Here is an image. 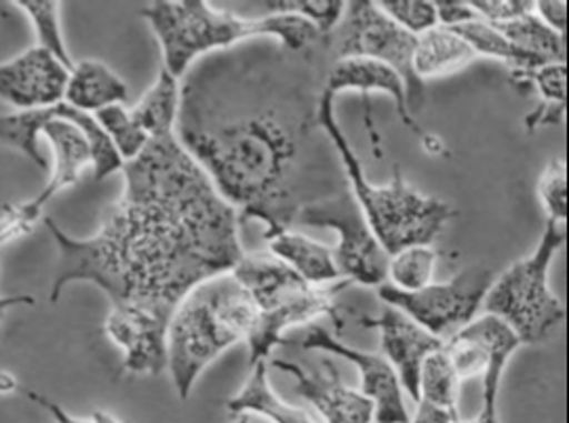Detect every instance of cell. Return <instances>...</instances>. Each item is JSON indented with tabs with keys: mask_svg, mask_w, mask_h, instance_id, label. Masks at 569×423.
<instances>
[{
	"mask_svg": "<svg viewBox=\"0 0 569 423\" xmlns=\"http://www.w3.org/2000/svg\"><path fill=\"white\" fill-rule=\"evenodd\" d=\"M331 63L326 37L305 51L251 39L203 56L183 74L173 138L239 222L264 223L266 239L348 188L319 122Z\"/></svg>",
	"mask_w": 569,
	"mask_h": 423,
	"instance_id": "cell-1",
	"label": "cell"
},
{
	"mask_svg": "<svg viewBox=\"0 0 569 423\" xmlns=\"http://www.w3.org/2000/svg\"><path fill=\"white\" fill-rule=\"evenodd\" d=\"M124 192L98 234L74 239L42 218L58 246L49 302L70 282L100 286L112 305L171 321L183 298L241 262L239 213L218 194L176 138L150 140L122 164Z\"/></svg>",
	"mask_w": 569,
	"mask_h": 423,
	"instance_id": "cell-2",
	"label": "cell"
},
{
	"mask_svg": "<svg viewBox=\"0 0 569 423\" xmlns=\"http://www.w3.org/2000/svg\"><path fill=\"white\" fill-rule=\"evenodd\" d=\"M140 16L161 42L163 68L173 79H182L203 56L251 39H272L289 51H305L323 39L312 23L298 16L270 13L260 20H241L216 11L203 0H157L142 7Z\"/></svg>",
	"mask_w": 569,
	"mask_h": 423,
	"instance_id": "cell-3",
	"label": "cell"
},
{
	"mask_svg": "<svg viewBox=\"0 0 569 423\" xmlns=\"http://www.w3.org/2000/svg\"><path fill=\"white\" fill-rule=\"evenodd\" d=\"M258 310L234 276L220 274L194 286L167 329V369L180 401H188L204 369L234 343L247 342Z\"/></svg>",
	"mask_w": 569,
	"mask_h": 423,
	"instance_id": "cell-4",
	"label": "cell"
},
{
	"mask_svg": "<svg viewBox=\"0 0 569 423\" xmlns=\"http://www.w3.org/2000/svg\"><path fill=\"white\" fill-rule=\"evenodd\" d=\"M319 122L340 157L355 201L388 255H395L407 246L430 244L443 232L446 223L456 218V209L448 202L425 197L407 185L399 167H395L392 182L387 185L369 182L363 164L336 119V95L327 89L319 108Z\"/></svg>",
	"mask_w": 569,
	"mask_h": 423,
	"instance_id": "cell-5",
	"label": "cell"
},
{
	"mask_svg": "<svg viewBox=\"0 0 569 423\" xmlns=\"http://www.w3.org/2000/svg\"><path fill=\"white\" fill-rule=\"evenodd\" d=\"M256 305L258 316L247 338L249 364L266 361L274 345L283 343L287 329L310 324L327 314L336 326L342 321L336 310V295L342 293L348 281L315 286L302 281L289 265L272 253L243 255L230 272Z\"/></svg>",
	"mask_w": 569,
	"mask_h": 423,
	"instance_id": "cell-6",
	"label": "cell"
},
{
	"mask_svg": "<svg viewBox=\"0 0 569 423\" xmlns=\"http://www.w3.org/2000/svg\"><path fill=\"white\" fill-rule=\"evenodd\" d=\"M568 241L566 223L547 220L536 249L510 263L491 282L483 310L509 324L510 331L523 343H542L566 321V305L549 286L550 263Z\"/></svg>",
	"mask_w": 569,
	"mask_h": 423,
	"instance_id": "cell-7",
	"label": "cell"
},
{
	"mask_svg": "<svg viewBox=\"0 0 569 423\" xmlns=\"http://www.w3.org/2000/svg\"><path fill=\"white\" fill-rule=\"evenodd\" d=\"M418 37L401 26L371 0L346 2L345 16L336 30L326 37L331 60L366 58L392 68L406 84L407 108L416 117L427 103V87L413 72V51Z\"/></svg>",
	"mask_w": 569,
	"mask_h": 423,
	"instance_id": "cell-8",
	"label": "cell"
},
{
	"mask_svg": "<svg viewBox=\"0 0 569 423\" xmlns=\"http://www.w3.org/2000/svg\"><path fill=\"white\" fill-rule=\"evenodd\" d=\"M493 272L486 265H470L451 281L430 282L420 291H399L390 284L378 286L385 305L401 310L413 323L448 342L460 329L472 323L483 308Z\"/></svg>",
	"mask_w": 569,
	"mask_h": 423,
	"instance_id": "cell-9",
	"label": "cell"
},
{
	"mask_svg": "<svg viewBox=\"0 0 569 423\" xmlns=\"http://www.w3.org/2000/svg\"><path fill=\"white\" fill-rule=\"evenodd\" d=\"M298 222L331 228L338 234V244L331 251L345 281L363 286L387 284L390 255L371 232L350 188L326 201L308 204L300 211Z\"/></svg>",
	"mask_w": 569,
	"mask_h": 423,
	"instance_id": "cell-10",
	"label": "cell"
},
{
	"mask_svg": "<svg viewBox=\"0 0 569 423\" xmlns=\"http://www.w3.org/2000/svg\"><path fill=\"white\" fill-rule=\"evenodd\" d=\"M519 338L509 324L483 314L460 329L443 343L449 363L460 383L472 377H483V406L477 417L479 423H500L498 420V394L502 375L509 366L510 356L519 350Z\"/></svg>",
	"mask_w": 569,
	"mask_h": 423,
	"instance_id": "cell-11",
	"label": "cell"
},
{
	"mask_svg": "<svg viewBox=\"0 0 569 423\" xmlns=\"http://www.w3.org/2000/svg\"><path fill=\"white\" fill-rule=\"evenodd\" d=\"M305 350H321L345 359L361 371V394L373 404V422L376 423H409L403 387L395 369L390 366L382 354L363 352L359 348H350L340 342L331 331L321 324H308L305 340L300 342Z\"/></svg>",
	"mask_w": 569,
	"mask_h": 423,
	"instance_id": "cell-12",
	"label": "cell"
},
{
	"mask_svg": "<svg viewBox=\"0 0 569 423\" xmlns=\"http://www.w3.org/2000/svg\"><path fill=\"white\" fill-rule=\"evenodd\" d=\"M70 70L41 47L0 63V100L18 112L42 110L63 101Z\"/></svg>",
	"mask_w": 569,
	"mask_h": 423,
	"instance_id": "cell-13",
	"label": "cell"
},
{
	"mask_svg": "<svg viewBox=\"0 0 569 423\" xmlns=\"http://www.w3.org/2000/svg\"><path fill=\"white\" fill-rule=\"evenodd\" d=\"M359 324L366 329H378L385 359L395 369L401 387L413 403H418L420 369L428 356L443 348L441 340L430 335L427 329L413 323L401 310L385 305L380 316H361Z\"/></svg>",
	"mask_w": 569,
	"mask_h": 423,
	"instance_id": "cell-14",
	"label": "cell"
},
{
	"mask_svg": "<svg viewBox=\"0 0 569 423\" xmlns=\"http://www.w3.org/2000/svg\"><path fill=\"white\" fill-rule=\"evenodd\" d=\"M169 321L133 305H112L103 331L122 350V369L159 375L167 369Z\"/></svg>",
	"mask_w": 569,
	"mask_h": 423,
	"instance_id": "cell-15",
	"label": "cell"
},
{
	"mask_svg": "<svg viewBox=\"0 0 569 423\" xmlns=\"http://www.w3.org/2000/svg\"><path fill=\"white\" fill-rule=\"evenodd\" d=\"M270 364L296 380V392L317 409L326 423H373L371 401L359 390L348 387L331 361L317 371H306L300 364L281 359H272Z\"/></svg>",
	"mask_w": 569,
	"mask_h": 423,
	"instance_id": "cell-16",
	"label": "cell"
},
{
	"mask_svg": "<svg viewBox=\"0 0 569 423\" xmlns=\"http://www.w3.org/2000/svg\"><path fill=\"white\" fill-rule=\"evenodd\" d=\"M42 135L47 138L53 150V164H49L51 178L47 180V185L42 188L39 197H34L32 201H26L30 213L37 215L39 220H42V211L51 199L61 190L77 185L81 180L82 171L91 164L89 145L82 138L79 127L66 119H58V108H56V117L42 127Z\"/></svg>",
	"mask_w": 569,
	"mask_h": 423,
	"instance_id": "cell-17",
	"label": "cell"
},
{
	"mask_svg": "<svg viewBox=\"0 0 569 423\" xmlns=\"http://www.w3.org/2000/svg\"><path fill=\"white\" fill-rule=\"evenodd\" d=\"M326 89L336 98L338 93L350 91V89L361 91L363 95L371 91H385L395 101L399 119L406 122L411 131L422 135L418 122L409 114V108H407L406 84L392 68H388L380 61L366 60V58L333 61L327 72Z\"/></svg>",
	"mask_w": 569,
	"mask_h": 423,
	"instance_id": "cell-18",
	"label": "cell"
},
{
	"mask_svg": "<svg viewBox=\"0 0 569 423\" xmlns=\"http://www.w3.org/2000/svg\"><path fill=\"white\" fill-rule=\"evenodd\" d=\"M268 246L277 260L289 265L308 284L326 286L342 279L333 260V251L321 242L312 241L302 232H279L268 239Z\"/></svg>",
	"mask_w": 569,
	"mask_h": 423,
	"instance_id": "cell-19",
	"label": "cell"
},
{
	"mask_svg": "<svg viewBox=\"0 0 569 423\" xmlns=\"http://www.w3.org/2000/svg\"><path fill=\"white\" fill-rule=\"evenodd\" d=\"M127 84L102 61L84 60L70 70L63 101L84 114H96L108 105L124 103Z\"/></svg>",
	"mask_w": 569,
	"mask_h": 423,
	"instance_id": "cell-20",
	"label": "cell"
},
{
	"mask_svg": "<svg viewBox=\"0 0 569 423\" xmlns=\"http://www.w3.org/2000/svg\"><path fill=\"white\" fill-rule=\"evenodd\" d=\"M475 60L477 53L462 37L449 28L437 26L418 37L413 51V72L425 82L460 72Z\"/></svg>",
	"mask_w": 569,
	"mask_h": 423,
	"instance_id": "cell-21",
	"label": "cell"
},
{
	"mask_svg": "<svg viewBox=\"0 0 569 423\" xmlns=\"http://www.w3.org/2000/svg\"><path fill=\"white\" fill-rule=\"evenodd\" d=\"M230 415L249 413V415H262L274 423H317L306 411L283 403L270 387L268 382V363L251 366V373L244 382L243 390L234 394L226 404Z\"/></svg>",
	"mask_w": 569,
	"mask_h": 423,
	"instance_id": "cell-22",
	"label": "cell"
},
{
	"mask_svg": "<svg viewBox=\"0 0 569 423\" xmlns=\"http://www.w3.org/2000/svg\"><path fill=\"white\" fill-rule=\"evenodd\" d=\"M180 110V82L173 79L167 70L159 72L157 82L143 93L129 112L133 121L140 124L148 140H164L173 138V129Z\"/></svg>",
	"mask_w": 569,
	"mask_h": 423,
	"instance_id": "cell-23",
	"label": "cell"
},
{
	"mask_svg": "<svg viewBox=\"0 0 569 423\" xmlns=\"http://www.w3.org/2000/svg\"><path fill=\"white\" fill-rule=\"evenodd\" d=\"M449 30L462 37L468 42V47L477 53V58L486 56V58L505 61L512 66V72H528V70L547 66V61L517 49L498 28H493L488 21L472 20Z\"/></svg>",
	"mask_w": 569,
	"mask_h": 423,
	"instance_id": "cell-24",
	"label": "cell"
},
{
	"mask_svg": "<svg viewBox=\"0 0 569 423\" xmlns=\"http://www.w3.org/2000/svg\"><path fill=\"white\" fill-rule=\"evenodd\" d=\"M493 28H498L517 49L533 58H540L547 63H566V37L550 30L533 11Z\"/></svg>",
	"mask_w": 569,
	"mask_h": 423,
	"instance_id": "cell-25",
	"label": "cell"
},
{
	"mask_svg": "<svg viewBox=\"0 0 569 423\" xmlns=\"http://www.w3.org/2000/svg\"><path fill=\"white\" fill-rule=\"evenodd\" d=\"M56 117V105L42 110L0 114V143L21 152L42 171H49V162L39 150L42 127Z\"/></svg>",
	"mask_w": 569,
	"mask_h": 423,
	"instance_id": "cell-26",
	"label": "cell"
},
{
	"mask_svg": "<svg viewBox=\"0 0 569 423\" xmlns=\"http://www.w3.org/2000/svg\"><path fill=\"white\" fill-rule=\"evenodd\" d=\"M58 119H66L79 127L82 138L89 145V154H91V167H93V180L102 182L106 178L114 175L122 171L121 157L114 150L112 141L108 140L106 131L100 127V122L96 121L93 114H84L74 110L72 105H68L66 101L58 103Z\"/></svg>",
	"mask_w": 569,
	"mask_h": 423,
	"instance_id": "cell-27",
	"label": "cell"
},
{
	"mask_svg": "<svg viewBox=\"0 0 569 423\" xmlns=\"http://www.w3.org/2000/svg\"><path fill=\"white\" fill-rule=\"evenodd\" d=\"M458 394H460V380L449 363L446 350L441 348L432 352L420 369L418 403L458 411Z\"/></svg>",
	"mask_w": 569,
	"mask_h": 423,
	"instance_id": "cell-28",
	"label": "cell"
},
{
	"mask_svg": "<svg viewBox=\"0 0 569 423\" xmlns=\"http://www.w3.org/2000/svg\"><path fill=\"white\" fill-rule=\"evenodd\" d=\"M437 265V251L430 244L407 246L390 255L388 262V284L399 291H420L432 282Z\"/></svg>",
	"mask_w": 569,
	"mask_h": 423,
	"instance_id": "cell-29",
	"label": "cell"
},
{
	"mask_svg": "<svg viewBox=\"0 0 569 423\" xmlns=\"http://www.w3.org/2000/svg\"><path fill=\"white\" fill-rule=\"evenodd\" d=\"M16 7H20L32 21L39 39L37 47H41L60 61L61 66L72 70L74 61L70 58L61 34L60 2L58 0H18Z\"/></svg>",
	"mask_w": 569,
	"mask_h": 423,
	"instance_id": "cell-30",
	"label": "cell"
},
{
	"mask_svg": "<svg viewBox=\"0 0 569 423\" xmlns=\"http://www.w3.org/2000/svg\"><path fill=\"white\" fill-rule=\"evenodd\" d=\"M96 121L100 122L108 140L112 141L114 150L119 152L122 162L133 161L143 152L148 145V135L140 129V124L133 121L131 112L124 108V103L108 105L100 112L93 114Z\"/></svg>",
	"mask_w": 569,
	"mask_h": 423,
	"instance_id": "cell-31",
	"label": "cell"
},
{
	"mask_svg": "<svg viewBox=\"0 0 569 423\" xmlns=\"http://www.w3.org/2000/svg\"><path fill=\"white\" fill-rule=\"evenodd\" d=\"M274 16H298L312 23L321 37H329L345 16L342 0H274L266 2Z\"/></svg>",
	"mask_w": 569,
	"mask_h": 423,
	"instance_id": "cell-32",
	"label": "cell"
},
{
	"mask_svg": "<svg viewBox=\"0 0 569 423\" xmlns=\"http://www.w3.org/2000/svg\"><path fill=\"white\" fill-rule=\"evenodd\" d=\"M378 7L413 37H420L439 26L432 0H382L378 2Z\"/></svg>",
	"mask_w": 569,
	"mask_h": 423,
	"instance_id": "cell-33",
	"label": "cell"
},
{
	"mask_svg": "<svg viewBox=\"0 0 569 423\" xmlns=\"http://www.w3.org/2000/svg\"><path fill=\"white\" fill-rule=\"evenodd\" d=\"M538 197L542 209L550 222L566 223L568 220V171L566 161L557 159L549 162L540 182H538Z\"/></svg>",
	"mask_w": 569,
	"mask_h": 423,
	"instance_id": "cell-34",
	"label": "cell"
},
{
	"mask_svg": "<svg viewBox=\"0 0 569 423\" xmlns=\"http://www.w3.org/2000/svg\"><path fill=\"white\" fill-rule=\"evenodd\" d=\"M517 79L531 82L542 95L545 105H561L568 101V66L566 63H547L542 68L528 72H512Z\"/></svg>",
	"mask_w": 569,
	"mask_h": 423,
	"instance_id": "cell-35",
	"label": "cell"
},
{
	"mask_svg": "<svg viewBox=\"0 0 569 423\" xmlns=\"http://www.w3.org/2000/svg\"><path fill=\"white\" fill-rule=\"evenodd\" d=\"M470 7L479 20L488 21L491 26L507 23L533 11L531 0H470Z\"/></svg>",
	"mask_w": 569,
	"mask_h": 423,
	"instance_id": "cell-36",
	"label": "cell"
},
{
	"mask_svg": "<svg viewBox=\"0 0 569 423\" xmlns=\"http://www.w3.org/2000/svg\"><path fill=\"white\" fill-rule=\"evenodd\" d=\"M435 9H437V21L443 28H456L468 21L479 20L467 0H437Z\"/></svg>",
	"mask_w": 569,
	"mask_h": 423,
	"instance_id": "cell-37",
	"label": "cell"
},
{
	"mask_svg": "<svg viewBox=\"0 0 569 423\" xmlns=\"http://www.w3.org/2000/svg\"><path fill=\"white\" fill-rule=\"evenodd\" d=\"M533 9H536L533 13L545 21L550 30L566 37V28H568V2L566 0H540V2H533Z\"/></svg>",
	"mask_w": 569,
	"mask_h": 423,
	"instance_id": "cell-38",
	"label": "cell"
},
{
	"mask_svg": "<svg viewBox=\"0 0 569 423\" xmlns=\"http://www.w3.org/2000/svg\"><path fill=\"white\" fill-rule=\"evenodd\" d=\"M28 399H30L32 403L39 404L41 409H44V411L53 417V422L56 423H93L91 420H81V417L70 415L61 404L51 401V399H47V396H42L39 392H28Z\"/></svg>",
	"mask_w": 569,
	"mask_h": 423,
	"instance_id": "cell-39",
	"label": "cell"
},
{
	"mask_svg": "<svg viewBox=\"0 0 569 423\" xmlns=\"http://www.w3.org/2000/svg\"><path fill=\"white\" fill-rule=\"evenodd\" d=\"M34 303H37V300L32 295H7V298H0V323L7 316L9 310H13L18 305H34Z\"/></svg>",
	"mask_w": 569,
	"mask_h": 423,
	"instance_id": "cell-40",
	"label": "cell"
},
{
	"mask_svg": "<svg viewBox=\"0 0 569 423\" xmlns=\"http://www.w3.org/2000/svg\"><path fill=\"white\" fill-rule=\"evenodd\" d=\"M18 387H20V382L16 380V375H13V373H9V371H0V396L13 394V392H18Z\"/></svg>",
	"mask_w": 569,
	"mask_h": 423,
	"instance_id": "cell-41",
	"label": "cell"
},
{
	"mask_svg": "<svg viewBox=\"0 0 569 423\" xmlns=\"http://www.w3.org/2000/svg\"><path fill=\"white\" fill-rule=\"evenodd\" d=\"M93 423H122L114 417V415H110V413H106V411H93L91 413V417H89Z\"/></svg>",
	"mask_w": 569,
	"mask_h": 423,
	"instance_id": "cell-42",
	"label": "cell"
},
{
	"mask_svg": "<svg viewBox=\"0 0 569 423\" xmlns=\"http://www.w3.org/2000/svg\"><path fill=\"white\" fill-rule=\"evenodd\" d=\"M232 417H234L232 423H256L253 422V415H249V413H239V415H232Z\"/></svg>",
	"mask_w": 569,
	"mask_h": 423,
	"instance_id": "cell-43",
	"label": "cell"
},
{
	"mask_svg": "<svg viewBox=\"0 0 569 423\" xmlns=\"http://www.w3.org/2000/svg\"><path fill=\"white\" fill-rule=\"evenodd\" d=\"M458 423H479V422H477V420H475V422H458Z\"/></svg>",
	"mask_w": 569,
	"mask_h": 423,
	"instance_id": "cell-44",
	"label": "cell"
}]
</instances>
